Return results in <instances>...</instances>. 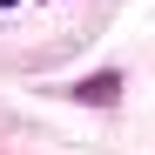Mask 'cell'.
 <instances>
[{
	"label": "cell",
	"instance_id": "6da1fadb",
	"mask_svg": "<svg viewBox=\"0 0 155 155\" xmlns=\"http://www.w3.org/2000/svg\"><path fill=\"white\" fill-rule=\"evenodd\" d=\"M68 94L81 101V108H115V101H121V74H115V68H101V74H88V81H74Z\"/></svg>",
	"mask_w": 155,
	"mask_h": 155
},
{
	"label": "cell",
	"instance_id": "7a4b0ae2",
	"mask_svg": "<svg viewBox=\"0 0 155 155\" xmlns=\"http://www.w3.org/2000/svg\"><path fill=\"white\" fill-rule=\"evenodd\" d=\"M7 7H14V0H0V14H7Z\"/></svg>",
	"mask_w": 155,
	"mask_h": 155
}]
</instances>
